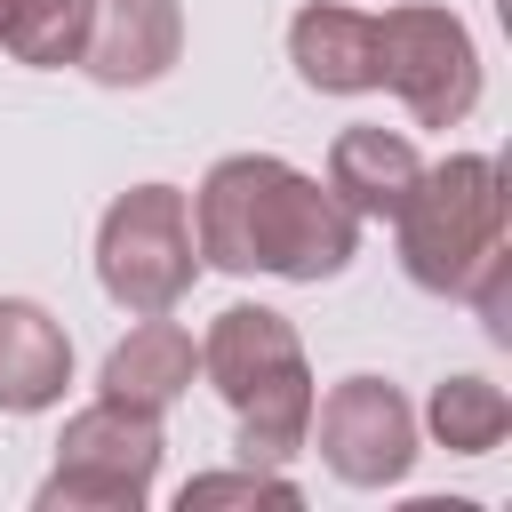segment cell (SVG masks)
Here are the masks:
<instances>
[{"label": "cell", "mask_w": 512, "mask_h": 512, "mask_svg": "<svg viewBox=\"0 0 512 512\" xmlns=\"http://www.w3.org/2000/svg\"><path fill=\"white\" fill-rule=\"evenodd\" d=\"M192 240L216 272L336 280L360 256V216L280 152H224L192 192Z\"/></svg>", "instance_id": "cell-1"}, {"label": "cell", "mask_w": 512, "mask_h": 512, "mask_svg": "<svg viewBox=\"0 0 512 512\" xmlns=\"http://www.w3.org/2000/svg\"><path fill=\"white\" fill-rule=\"evenodd\" d=\"M200 376L216 384V400L240 424V456L248 464H288L304 448L312 424V360L288 312L272 304H224L200 336Z\"/></svg>", "instance_id": "cell-2"}, {"label": "cell", "mask_w": 512, "mask_h": 512, "mask_svg": "<svg viewBox=\"0 0 512 512\" xmlns=\"http://www.w3.org/2000/svg\"><path fill=\"white\" fill-rule=\"evenodd\" d=\"M392 232H400V272L424 296H464V280L504 248V168H496V152L432 160L408 184Z\"/></svg>", "instance_id": "cell-3"}, {"label": "cell", "mask_w": 512, "mask_h": 512, "mask_svg": "<svg viewBox=\"0 0 512 512\" xmlns=\"http://www.w3.org/2000/svg\"><path fill=\"white\" fill-rule=\"evenodd\" d=\"M160 416L128 408V400H88L64 416L56 432V464L48 480L32 488L40 512H144L152 504V480H160Z\"/></svg>", "instance_id": "cell-4"}, {"label": "cell", "mask_w": 512, "mask_h": 512, "mask_svg": "<svg viewBox=\"0 0 512 512\" xmlns=\"http://www.w3.org/2000/svg\"><path fill=\"white\" fill-rule=\"evenodd\" d=\"M96 280L120 312H176L200 280L192 200L176 184H128L96 224Z\"/></svg>", "instance_id": "cell-5"}, {"label": "cell", "mask_w": 512, "mask_h": 512, "mask_svg": "<svg viewBox=\"0 0 512 512\" xmlns=\"http://www.w3.org/2000/svg\"><path fill=\"white\" fill-rule=\"evenodd\" d=\"M376 88L408 104L416 128H456L480 104V48L456 8L440 0H400L376 16Z\"/></svg>", "instance_id": "cell-6"}, {"label": "cell", "mask_w": 512, "mask_h": 512, "mask_svg": "<svg viewBox=\"0 0 512 512\" xmlns=\"http://www.w3.org/2000/svg\"><path fill=\"white\" fill-rule=\"evenodd\" d=\"M304 448H320V464L344 488H392L416 464V408L384 376H344V384L312 392Z\"/></svg>", "instance_id": "cell-7"}, {"label": "cell", "mask_w": 512, "mask_h": 512, "mask_svg": "<svg viewBox=\"0 0 512 512\" xmlns=\"http://www.w3.org/2000/svg\"><path fill=\"white\" fill-rule=\"evenodd\" d=\"M176 56H184V8L176 0H96L88 8L80 72L96 88H152L176 72Z\"/></svg>", "instance_id": "cell-8"}, {"label": "cell", "mask_w": 512, "mask_h": 512, "mask_svg": "<svg viewBox=\"0 0 512 512\" xmlns=\"http://www.w3.org/2000/svg\"><path fill=\"white\" fill-rule=\"evenodd\" d=\"M192 376H200V336H192L184 320H168V312H136V328L104 352L96 392H104V400H128V408H144V416H168V408L192 392Z\"/></svg>", "instance_id": "cell-9"}, {"label": "cell", "mask_w": 512, "mask_h": 512, "mask_svg": "<svg viewBox=\"0 0 512 512\" xmlns=\"http://www.w3.org/2000/svg\"><path fill=\"white\" fill-rule=\"evenodd\" d=\"M288 64L312 96H368L376 88V16L344 0H304L288 16Z\"/></svg>", "instance_id": "cell-10"}, {"label": "cell", "mask_w": 512, "mask_h": 512, "mask_svg": "<svg viewBox=\"0 0 512 512\" xmlns=\"http://www.w3.org/2000/svg\"><path fill=\"white\" fill-rule=\"evenodd\" d=\"M72 384V336L48 304L32 296H0V408L8 416H40L56 408Z\"/></svg>", "instance_id": "cell-11"}, {"label": "cell", "mask_w": 512, "mask_h": 512, "mask_svg": "<svg viewBox=\"0 0 512 512\" xmlns=\"http://www.w3.org/2000/svg\"><path fill=\"white\" fill-rule=\"evenodd\" d=\"M416 176H424V152H416L408 128H344V136L328 144V176H320V184H328L360 224H392Z\"/></svg>", "instance_id": "cell-12"}, {"label": "cell", "mask_w": 512, "mask_h": 512, "mask_svg": "<svg viewBox=\"0 0 512 512\" xmlns=\"http://www.w3.org/2000/svg\"><path fill=\"white\" fill-rule=\"evenodd\" d=\"M416 432H432L448 456H496L504 432H512V400L488 376H440L424 416H416Z\"/></svg>", "instance_id": "cell-13"}, {"label": "cell", "mask_w": 512, "mask_h": 512, "mask_svg": "<svg viewBox=\"0 0 512 512\" xmlns=\"http://www.w3.org/2000/svg\"><path fill=\"white\" fill-rule=\"evenodd\" d=\"M88 8H96V0H8L0 48H8L16 64H32V72H64V64H80Z\"/></svg>", "instance_id": "cell-14"}, {"label": "cell", "mask_w": 512, "mask_h": 512, "mask_svg": "<svg viewBox=\"0 0 512 512\" xmlns=\"http://www.w3.org/2000/svg\"><path fill=\"white\" fill-rule=\"evenodd\" d=\"M176 504H184V512H200V504H304V488L280 480L272 464H232V472H200V480H184Z\"/></svg>", "instance_id": "cell-15"}, {"label": "cell", "mask_w": 512, "mask_h": 512, "mask_svg": "<svg viewBox=\"0 0 512 512\" xmlns=\"http://www.w3.org/2000/svg\"><path fill=\"white\" fill-rule=\"evenodd\" d=\"M0 24H8V0H0Z\"/></svg>", "instance_id": "cell-16"}]
</instances>
